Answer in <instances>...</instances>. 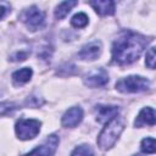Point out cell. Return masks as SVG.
Listing matches in <instances>:
<instances>
[{
  "label": "cell",
  "instance_id": "1",
  "mask_svg": "<svg viewBox=\"0 0 156 156\" xmlns=\"http://www.w3.org/2000/svg\"><path fill=\"white\" fill-rule=\"evenodd\" d=\"M149 40L134 32H123L112 45V61L119 66L130 65L139 58Z\"/></svg>",
  "mask_w": 156,
  "mask_h": 156
},
{
  "label": "cell",
  "instance_id": "2",
  "mask_svg": "<svg viewBox=\"0 0 156 156\" xmlns=\"http://www.w3.org/2000/svg\"><path fill=\"white\" fill-rule=\"evenodd\" d=\"M124 126H126V119L122 116H116L113 119L107 122L98 136L99 147L102 150L111 149L118 140L119 135L122 134Z\"/></svg>",
  "mask_w": 156,
  "mask_h": 156
},
{
  "label": "cell",
  "instance_id": "3",
  "mask_svg": "<svg viewBox=\"0 0 156 156\" xmlns=\"http://www.w3.org/2000/svg\"><path fill=\"white\" fill-rule=\"evenodd\" d=\"M150 87V80L141 76H128L119 79L116 83V89L121 93H140L147 90Z\"/></svg>",
  "mask_w": 156,
  "mask_h": 156
},
{
  "label": "cell",
  "instance_id": "4",
  "mask_svg": "<svg viewBox=\"0 0 156 156\" xmlns=\"http://www.w3.org/2000/svg\"><path fill=\"white\" fill-rule=\"evenodd\" d=\"M41 122L34 118H21L15 126V132L18 139L29 140L38 135Z\"/></svg>",
  "mask_w": 156,
  "mask_h": 156
},
{
  "label": "cell",
  "instance_id": "5",
  "mask_svg": "<svg viewBox=\"0 0 156 156\" xmlns=\"http://www.w3.org/2000/svg\"><path fill=\"white\" fill-rule=\"evenodd\" d=\"M21 20L30 30H38L45 23V12L37 6H30L21 13Z\"/></svg>",
  "mask_w": 156,
  "mask_h": 156
},
{
  "label": "cell",
  "instance_id": "6",
  "mask_svg": "<svg viewBox=\"0 0 156 156\" xmlns=\"http://www.w3.org/2000/svg\"><path fill=\"white\" fill-rule=\"evenodd\" d=\"M58 141H60L58 136L55 134H51L46 138V140L41 145L37 146L30 152H28L23 156H54V154L57 149Z\"/></svg>",
  "mask_w": 156,
  "mask_h": 156
},
{
  "label": "cell",
  "instance_id": "7",
  "mask_svg": "<svg viewBox=\"0 0 156 156\" xmlns=\"http://www.w3.org/2000/svg\"><path fill=\"white\" fill-rule=\"evenodd\" d=\"M83 82L89 88H101L108 82V74L104 68H96L84 76Z\"/></svg>",
  "mask_w": 156,
  "mask_h": 156
},
{
  "label": "cell",
  "instance_id": "8",
  "mask_svg": "<svg viewBox=\"0 0 156 156\" xmlns=\"http://www.w3.org/2000/svg\"><path fill=\"white\" fill-rule=\"evenodd\" d=\"M82 119H83V110L79 106H73L63 113L61 118V123L66 128H73L77 127L82 122Z\"/></svg>",
  "mask_w": 156,
  "mask_h": 156
},
{
  "label": "cell",
  "instance_id": "9",
  "mask_svg": "<svg viewBox=\"0 0 156 156\" xmlns=\"http://www.w3.org/2000/svg\"><path fill=\"white\" fill-rule=\"evenodd\" d=\"M119 108L112 105H96L94 107V112L96 116V121L100 123H107L113 119L118 115Z\"/></svg>",
  "mask_w": 156,
  "mask_h": 156
},
{
  "label": "cell",
  "instance_id": "10",
  "mask_svg": "<svg viewBox=\"0 0 156 156\" xmlns=\"http://www.w3.org/2000/svg\"><path fill=\"white\" fill-rule=\"evenodd\" d=\"M101 50H102V46H101L100 41H91V43L85 44L80 49V51L78 52V56L82 60L91 61V60H95L100 56Z\"/></svg>",
  "mask_w": 156,
  "mask_h": 156
},
{
  "label": "cell",
  "instance_id": "11",
  "mask_svg": "<svg viewBox=\"0 0 156 156\" xmlns=\"http://www.w3.org/2000/svg\"><path fill=\"white\" fill-rule=\"evenodd\" d=\"M156 122L155 119V111L152 107H144L139 115L136 116L135 121H134V126L135 127H144V126H154Z\"/></svg>",
  "mask_w": 156,
  "mask_h": 156
},
{
  "label": "cell",
  "instance_id": "12",
  "mask_svg": "<svg viewBox=\"0 0 156 156\" xmlns=\"http://www.w3.org/2000/svg\"><path fill=\"white\" fill-rule=\"evenodd\" d=\"M89 4L101 16H111L115 13V2L112 0H95Z\"/></svg>",
  "mask_w": 156,
  "mask_h": 156
},
{
  "label": "cell",
  "instance_id": "13",
  "mask_svg": "<svg viewBox=\"0 0 156 156\" xmlns=\"http://www.w3.org/2000/svg\"><path fill=\"white\" fill-rule=\"evenodd\" d=\"M32 76H33L32 68L24 67V68H21V69L12 73V82H13L15 85H23L27 82H29Z\"/></svg>",
  "mask_w": 156,
  "mask_h": 156
},
{
  "label": "cell",
  "instance_id": "14",
  "mask_svg": "<svg viewBox=\"0 0 156 156\" xmlns=\"http://www.w3.org/2000/svg\"><path fill=\"white\" fill-rule=\"evenodd\" d=\"M77 5V1L73 0H68V1H62L60 2L56 9H55V17L57 20H62L63 17H66L68 15V12Z\"/></svg>",
  "mask_w": 156,
  "mask_h": 156
},
{
  "label": "cell",
  "instance_id": "15",
  "mask_svg": "<svg viewBox=\"0 0 156 156\" xmlns=\"http://www.w3.org/2000/svg\"><path fill=\"white\" fill-rule=\"evenodd\" d=\"M89 22V18L88 16L84 13V12H78L76 13L72 20H71V24L74 27V28H84Z\"/></svg>",
  "mask_w": 156,
  "mask_h": 156
},
{
  "label": "cell",
  "instance_id": "16",
  "mask_svg": "<svg viewBox=\"0 0 156 156\" xmlns=\"http://www.w3.org/2000/svg\"><path fill=\"white\" fill-rule=\"evenodd\" d=\"M141 151L145 154H155L156 146H155V139L154 138H145L141 140Z\"/></svg>",
  "mask_w": 156,
  "mask_h": 156
},
{
  "label": "cell",
  "instance_id": "17",
  "mask_svg": "<svg viewBox=\"0 0 156 156\" xmlns=\"http://www.w3.org/2000/svg\"><path fill=\"white\" fill-rule=\"evenodd\" d=\"M71 156H94V151L89 145L83 144V145H79L78 147H76L73 150V152L71 154Z\"/></svg>",
  "mask_w": 156,
  "mask_h": 156
},
{
  "label": "cell",
  "instance_id": "18",
  "mask_svg": "<svg viewBox=\"0 0 156 156\" xmlns=\"http://www.w3.org/2000/svg\"><path fill=\"white\" fill-rule=\"evenodd\" d=\"M18 108V106L15 102H10V101H5L0 104V117L1 116H6L12 113L13 111H16Z\"/></svg>",
  "mask_w": 156,
  "mask_h": 156
},
{
  "label": "cell",
  "instance_id": "19",
  "mask_svg": "<svg viewBox=\"0 0 156 156\" xmlns=\"http://www.w3.org/2000/svg\"><path fill=\"white\" fill-rule=\"evenodd\" d=\"M145 63L149 68L154 69L155 68V48H150L149 51L146 52V60Z\"/></svg>",
  "mask_w": 156,
  "mask_h": 156
},
{
  "label": "cell",
  "instance_id": "20",
  "mask_svg": "<svg viewBox=\"0 0 156 156\" xmlns=\"http://www.w3.org/2000/svg\"><path fill=\"white\" fill-rule=\"evenodd\" d=\"M28 106H32V107H37V106H40L44 104V101L41 99H39L38 96H30L27 99V102H26Z\"/></svg>",
  "mask_w": 156,
  "mask_h": 156
},
{
  "label": "cell",
  "instance_id": "21",
  "mask_svg": "<svg viewBox=\"0 0 156 156\" xmlns=\"http://www.w3.org/2000/svg\"><path fill=\"white\" fill-rule=\"evenodd\" d=\"M27 56H28V52L20 51V52H16L13 56H11L10 60H12V61H23V60L27 58Z\"/></svg>",
  "mask_w": 156,
  "mask_h": 156
},
{
  "label": "cell",
  "instance_id": "22",
  "mask_svg": "<svg viewBox=\"0 0 156 156\" xmlns=\"http://www.w3.org/2000/svg\"><path fill=\"white\" fill-rule=\"evenodd\" d=\"M7 12V7L4 4H0V18H2Z\"/></svg>",
  "mask_w": 156,
  "mask_h": 156
},
{
  "label": "cell",
  "instance_id": "23",
  "mask_svg": "<svg viewBox=\"0 0 156 156\" xmlns=\"http://www.w3.org/2000/svg\"><path fill=\"white\" fill-rule=\"evenodd\" d=\"M134 156H141V155H134Z\"/></svg>",
  "mask_w": 156,
  "mask_h": 156
}]
</instances>
